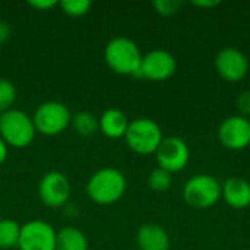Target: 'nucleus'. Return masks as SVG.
<instances>
[{
	"instance_id": "f257e3e1",
	"label": "nucleus",
	"mask_w": 250,
	"mask_h": 250,
	"mask_svg": "<svg viewBox=\"0 0 250 250\" xmlns=\"http://www.w3.org/2000/svg\"><path fill=\"white\" fill-rule=\"evenodd\" d=\"M125 174L111 167L100 168L86 182L88 198L98 205H113L120 201L126 192Z\"/></svg>"
},
{
	"instance_id": "f03ea898",
	"label": "nucleus",
	"mask_w": 250,
	"mask_h": 250,
	"mask_svg": "<svg viewBox=\"0 0 250 250\" xmlns=\"http://www.w3.org/2000/svg\"><path fill=\"white\" fill-rule=\"evenodd\" d=\"M142 56L138 44L126 37L110 40L104 48V60L107 66L114 73L125 76H139Z\"/></svg>"
},
{
	"instance_id": "7ed1b4c3",
	"label": "nucleus",
	"mask_w": 250,
	"mask_h": 250,
	"mask_svg": "<svg viewBox=\"0 0 250 250\" xmlns=\"http://www.w3.org/2000/svg\"><path fill=\"white\" fill-rule=\"evenodd\" d=\"M35 133L32 117L25 111L12 108L0 114V138L7 146L25 148L32 144Z\"/></svg>"
},
{
	"instance_id": "20e7f679",
	"label": "nucleus",
	"mask_w": 250,
	"mask_h": 250,
	"mask_svg": "<svg viewBox=\"0 0 250 250\" xmlns=\"http://www.w3.org/2000/svg\"><path fill=\"white\" fill-rule=\"evenodd\" d=\"M163 139L164 136L161 127L148 117H141L130 122L125 135L127 146L139 155L155 154Z\"/></svg>"
},
{
	"instance_id": "39448f33",
	"label": "nucleus",
	"mask_w": 250,
	"mask_h": 250,
	"mask_svg": "<svg viewBox=\"0 0 250 250\" xmlns=\"http://www.w3.org/2000/svg\"><path fill=\"white\" fill-rule=\"evenodd\" d=\"M185 202L195 209H208L221 199V183L211 174H196L183 186Z\"/></svg>"
},
{
	"instance_id": "423d86ee",
	"label": "nucleus",
	"mask_w": 250,
	"mask_h": 250,
	"mask_svg": "<svg viewBox=\"0 0 250 250\" xmlns=\"http://www.w3.org/2000/svg\"><path fill=\"white\" fill-rule=\"evenodd\" d=\"M35 130L45 136H56L64 132L72 123L67 105L60 101H45L37 107L32 116Z\"/></svg>"
},
{
	"instance_id": "0eeeda50",
	"label": "nucleus",
	"mask_w": 250,
	"mask_h": 250,
	"mask_svg": "<svg viewBox=\"0 0 250 250\" xmlns=\"http://www.w3.org/2000/svg\"><path fill=\"white\" fill-rule=\"evenodd\" d=\"M57 231L42 220H31L21 226L19 250H56Z\"/></svg>"
},
{
	"instance_id": "6e6552de",
	"label": "nucleus",
	"mask_w": 250,
	"mask_h": 250,
	"mask_svg": "<svg viewBox=\"0 0 250 250\" xmlns=\"http://www.w3.org/2000/svg\"><path fill=\"white\" fill-rule=\"evenodd\" d=\"M38 195L41 202L48 208L64 207L72 195V186L67 176L56 170L45 173L40 180Z\"/></svg>"
},
{
	"instance_id": "1a4fd4ad",
	"label": "nucleus",
	"mask_w": 250,
	"mask_h": 250,
	"mask_svg": "<svg viewBox=\"0 0 250 250\" xmlns=\"http://www.w3.org/2000/svg\"><path fill=\"white\" fill-rule=\"evenodd\" d=\"M155 157H157L158 167L173 174L186 168L190 158V151L188 144L182 138L168 136L164 138L163 142L160 144Z\"/></svg>"
},
{
	"instance_id": "9d476101",
	"label": "nucleus",
	"mask_w": 250,
	"mask_h": 250,
	"mask_svg": "<svg viewBox=\"0 0 250 250\" xmlns=\"http://www.w3.org/2000/svg\"><path fill=\"white\" fill-rule=\"evenodd\" d=\"M217 73L227 82L236 83L246 78L249 72V59L245 53L234 47H226L220 50L214 60Z\"/></svg>"
},
{
	"instance_id": "9b49d317",
	"label": "nucleus",
	"mask_w": 250,
	"mask_h": 250,
	"mask_svg": "<svg viewBox=\"0 0 250 250\" xmlns=\"http://www.w3.org/2000/svg\"><path fill=\"white\" fill-rule=\"evenodd\" d=\"M176 69L177 62L174 56L170 51L158 48L142 56L139 76L154 82H161L170 79L176 73Z\"/></svg>"
},
{
	"instance_id": "f8f14e48",
	"label": "nucleus",
	"mask_w": 250,
	"mask_h": 250,
	"mask_svg": "<svg viewBox=\"0 0 250 250\" xmlns=\"http://www.w3.org/2000/svg\"><path fill=\"white\" fill-rule=\"evenodd\" d=\"M218 139L227 149L242 151L250 145V120L243 116H230L218 127Z\"/></svg>"
},
{
	"instance_id": "ddd939ff",
	"label": "nucleus",
	"mask_w": 250,
	"mask_h": 250,
	"mask_svg": "<svg viewBox=\"0 0 250 250\" xmlns=\"http://www.w3.org/2000/svg\"><path fill=\"white\" fill-rule=\"evenodd\" d=\"M221 198L234 209L250 207V183L240 177H230L221 185Z\"/></svg>"
},
{
	"instance_id": "4468645a",
	"label": "nucleus",
	"mask_w": 250,
	"mask_h": 250,
	"mask_svg": "<svg viewBox=\"0 0 250 250\" xmlns=\"http://www.w3.org/2000/svg\"><path fill=\"white\" fill-rule=\"evenodd\" d=\"M136 245L139 250H168L170 237L158 224H144L136 233Z\"/></svg>"
},
{
	"instance_id": "2eb2a0df",
	"label": "nucleus",
	"mask_w": 250,
	"mask_h": 250,
	"mask_svg": "<svg viewBox=\"0 0 250 250\" xmlns=\"http://www.w3.org/2000/svg\"><path fill=\"white\" fill-rule=\"evenodd\" d=\"M98 123H100V132L104 136L110 139H119V138H125L130 122L120 108H107L100 116Z\"/></svg>"
},
{
	"instance_id": "dca6fc26",
	"label": "nucleus",
	"mask_w": 250,
	"mask_h": 250,
	"mask_svg": "<svg viewBox=\"0 0 250 250\" xmlns=\"http://www.w3.org/2000/svg\"><path fill=\"white\" fill-rule=\"evenodd\" d=\"M56 250H88V239L76 227H64L57 231Z\"/></svg>"
},
{
	"instance_id": "f3484780",
	"label": "nucleus",
	"mask_w": 250,
	"mask_h": 250,
	"mask_svg": "<svg viewBox=\"0 0 250 250\" xmlns=\"http://www.w3.org/2000/svg\"><path fill=\"white\" fill-rule=\"evenodd\" d=\"M75 132L81 136H92L100 130L98 119L91 111H79L72 116V123Z\"/></svg>"
},
{
	"instance_id": "a211bd4d",
	"label": "nucleus",
	"mask_w": 250,
	"mask_h": 250,
	"mask_svg": "<svg viewBox=\"0 0 250 250\" xmlns=\"http://www.w3.org/2000/svg\"><path fill=\"white\" fill-rule=\"evenodd\" d=\"M21 226L10 218L0 220V249L9 250L18 248Z\"/></svg>"
},
{
	"instance_id": "6ab92c4d",
	"label": "nucleus",
	"mask_w": 250,
	"mask_h": 250,
	"mask_svg": "<svg viewBox=\"0 0 250 250\" xmlns=\"http://www.w3.org/2000/svg\"><path fill=\"white\" fill-rule=\"evenodd\" d=\"M171 183H173L171 173L160 167L154 168L148 176V186L154 192H166L170 189Z\"/></svg>"
},
{
	"instance_id": "aec40b11",
	"label": "nucleus",
	"mask_w": 250,
	"mask_h": 250,
	"mask_svg": "<svg viewBox=\"0 0 250 250\" xmlns=\"http://www.w3.org/2000/svg\"><path fill=\"white\" fill-rule=\"evenodd\" d=\"M16 101V88L15 85L4 78H0V114L13 108Z\"/></svg>"
},
{
	"instance_id": "412c9836",
	"label": "nucleus",
	"mask_w": 250,
	"mask_h": 250,
	"mask_svg": "<svg viewBox=\"0 0 250 250\" xmlns=\"http://www.w3.org/2000/svg\"><path fill=\"white\" fill-rule=\"evenodd\" d=\"M92 3L89 0H63L60 1L62 10L72 18H81L86 15L91 9Z\"/></svg>"
},
{
	"instance_id": "4be33fe9",
	"label": "nucleus",
	"mask_w": 250,
	"mask_h": 250,
	"mask_svg": "<svg viewBox=\"0 0 250 250\" xmlns=\"http://www.w3.org/2000/svg\"><path fill=\"white\" fill-rule=\"evenodd\" d=\"M182 1L180 0H155L152 3L155 12L161 16H173L176 15L180 7H182Z\"/></svg>"
},
{
	"instance_id": "5701e85b",
	"label": "nucleus",
	"mask_w": 250,
	"mask_h": 250,
	"mask_svg": "<svg viewBox=\"0 0 250 250\" xmlns=\"http://www.w3.org/2000/svg\"><path fill=\"white\" fill-rule=\"evenodd\" d=\"M237 108L242 113L240 116L249 119L250 117V91H245L237 98Z\"/></svg>"
},
{
	"instance_id": "b1692460",
	"label": "nucleus",
	"mask_w": 250,
	"mask_h": 250,
	"mask_svg": "<svg viewBox=\"0 0 250 250\" xmlns=\"http://www.w3.org/2000/svg\"><path fill=\"white\" fill-rule=\"evenodd\" d=\"M28 4L37 10H50L54 6H57L59 1L57 0H29Z\"/></svg>"
},
{
	"instance_id": "393cba45",
	"label": "nucleus",
	"mask_w": 250,
	"mask_h": 250,
	"mask_svg": "<svg viewBox=\"0 0 250 250\" xmlns=\"http://www.w3.org/2000/svg\"><path fill=\"white\" fill-rule=\"evenodd\" d=\"M218 4H220L218 0H195V1H192V6H196L201 9H212V7H217Z\"/></svg>"
},
{
	"instance_id": "a878e982",
	"label": "nucleus",
	"mask_w": 250,
	"mask_h": 250,
	"mask_svg": "<svg viewBox=\"0 0 250 250\" xmlns=\"http://www.w3.org/2000/svg\"><path fill=\"white\" fill-rule=\"evenodd\" d=\"M9 35H10V26L4 21H0V41L3 42Z\"/></svg>"
},
{
	"instance_id": "bb28decb",
	"label": "nucleus",
	"mask_w": 250,
	"mask_h": 250,
	"mask_svg": "<svg viewBox=\"0 0 250 250\" xmlns=\"http://www.w3.org/2000/svg\"><path fill=\"white\" fill-rule=\"evenodd\" d=\"M6 158H7V145L0 138V166L6 161Z\"/></svg>"
},
{
	"instance_id": "cd10ccee",
	"label": "nucleus",
	"mask_w": 250,
	"mask_h": 250,
	"mask_svg": "<svg viewBox=\"0 0 250 250\" xmlns=\"http://www.w3.org/2000/svg\"><path fill=\"white\" fill-rule=\"evenodd\" d=\"M0 56H1V41H0Z\"/></svg>"
}]
</instances>
